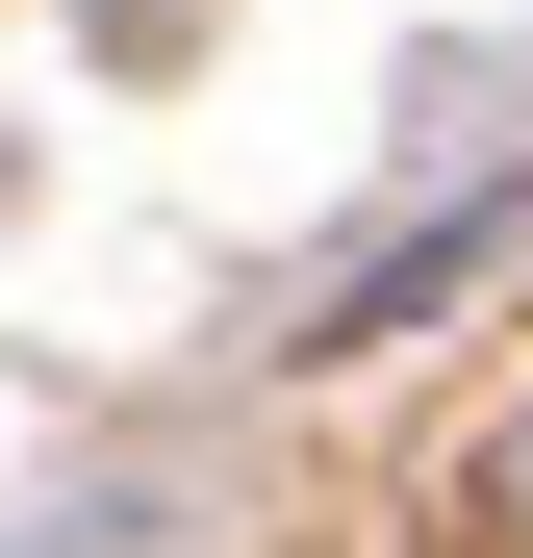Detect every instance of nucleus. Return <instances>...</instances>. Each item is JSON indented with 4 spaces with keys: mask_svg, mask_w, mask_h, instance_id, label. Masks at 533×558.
Wrapping results in <instances>:
<instances>
[{
    "mask_svg": "<svg viewBox=\"0 0 533 558\" xmlns=\"http://www.w3.org/2000/svg\"><path fill=\"white\" fill-rule=\"evenodd\" d=\"M483 508H508V533H533V407H508V457H483Z\"/></svg>",
    "mask_w": 533,
    "mask_h": 558,
    "instance_id": "f257e3e1",
    "label": "nucleus"
}]
</instances>
